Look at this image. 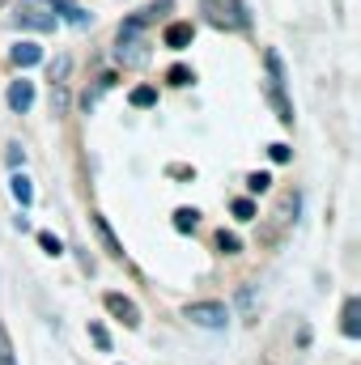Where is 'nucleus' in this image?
Wrapping results in <instances>:
<instances>
[{"mask_svg": "<svg viewBox=\"0 0 361 365\" xmlns=\"http://www.w3.org/2000/svg\"><path fill=\"white\" fill-rule=\"evenodd\" d=\"M200 13L217 30H247L251 26V13L243 0H200Z\"/></svg>", "mask_w": 361, "mask_h": 365, "instance_id": "obj_1", "label": "nucleus"}, {"mask_svg": "<svg viewBox=\"0 0 361 365\" xmlns=\"http://www.w3.org/2000/svg\"><path fill=\"white\" fill-rule=\"evenodd\" d=\"M264 60H268V102H272V110H276V119L289 128V123H293V102H289V93H285V64H280L276 51H268Z\"/></svg>", "mask_w": 361, "mask_h": 365, "instance_id": "obj_2", "label": "nucleus"}, {"mask_svg": "<svg viewBox=\"0 0 361 365\" xmlns=\"http://www.w3.org/2000/svg\"><path fill=\"white\" fill-rule=\"evenodd\" d=\"M183 319H187L191 327H204V331H225L230 306H225V302H187Z\"/></svg>", "mask_w": 361, "mask_h": 365, "instance_id": "obj_3", "label": "nucleus"}, {"mask_svg": "<svg viewBox=\"0 0 361 365\" xmlns=\"http://www.w3.org/2000/svg\"><path fill=\"white\" fill-rule=\"evenodd\" d=\"M13 21L17 26H26V30H39V34H47V30H56V13L43 4V0H21L17 4V13H13Z\"/></svg>", "mask_w": 361, "mask_h": 365, "instance_id": "obj_4", "label": "nucleus"}, {"mask_svg": "<svg viewBox=\"0 0 361 365\" xmlns=\"http://www.w3.org/2000/svg\"><path fill=\"white\" fill-rule=\"evenodd\" d=\"M102 306H106L123 327H141V306H136L132 297H123V293H102Z\"/></svg>", "mask_w": 361, "mask_h": 365, "instance_id": "obj_5", "label": "nucleus"}, {"mask_svg": "<svg viewBox=\"0 0 361 365\" xmlns=\"http://www.w3.org/2000/svg\"><path fill=\"white\" fill-rule=\"evenodd\" d=\"M4 102H9V110H13V115H26V110L34 106V81L17 77V81L9 86V93H4Z\"/></svg>", "mask_w": 361, "mask_h": 365, "instance_id": "obj_6", "label": "nucleus"}, {"mask_svg": "<svg viewBox=\"0 0 361 365\" xmlns=\"http://www.w3.org/2000/svg\"><path fill=\"white\" fill-rule=\"evenodd\" d=\"M340 331L349 340H361V297H345V310H340Z\"/></svg>", "mask_w": 361, "mask_h": 365, "instance_id": "obj_7", "label": "nucleus"}, {"mask_svg": "<svg viewBox=\"0 0 361 365\" xmlns=\"http://www.w3.org/2000/svg\"><path fill=\"white\" fill-rule=\"evenodd\" d=\"M191 38H195L191 21H171V26H166V34H162V43H166L171 51H187V47H191Z\"/></svg>", "mask_w": 361, "mask_h": 365, "instance_id": "obj_8", "label": "nucleus"}, {"mask_svg": "<svg viewBox=\"0 0 361 365\" xmlns=\"http://www.w3.org/2000/svg\"><path fill=\"white\" fill-rule=\"evenodd\" d=\"M9 60H13L17 68H34V64H43V47H39V43H30V38H21V43L9 51Z\"/></svg>", "mask_w": 361, "mask_h": 365, "instance_id": "obj_9", "label": "nucleus"}, {"mask_svg": "<svg viewBox=\"0 0 361 365\" xmlns=\"http://www.w3.org/2000/svg\"><path fill=\"white\" fill-rule=\"evenodd\" d=\"M90 221H93V230H98V238H102V247H106V251H111L115 259H123V247H119V238H115V230L106 225V217H102V212H93Z\"/></svg>", "mask_w": 361, "mask_h": 365, "instance_id": "obj_10", "label": "nucleus"}, {"mask_svg": "<svg viewBox=\"0 0 361 365\" xmlns=\"http://www.w3.org/2000/svg\"><path fill=\"white\" fill-rule=\"evenodd\" d=\"M9 191H13V200H17L21 208H30V204H34V187H30V179H26L21 170H13V179H9Z\"/></svg>", "mask_w": 361, "mask_h": 365, "instance_id": "obj_11", "label": "nucleus"}, {"mask_svg": "<svg viewBox=\"0 0 361 365\" xmlns=\"http://www.w3.org/2000/svg\"><path fill=\"white\" fill-rule=\"evenodd\" d=\"M195 225H200V212L195 208H175V230L179 234H195Z\"/></svg>", "mask_w": 361, "mask_h": 365, "instance_id": "obj_12", "label": "nucleus"}, {"mask_svg": "<svg viewBox=\"0 0 361 365\" xmlns=\"http://www.w3.org/2000/svg\"><path fill=\"white\" fill-rule=\"evenodd\" d=\"M230 212H234V221H255V200H251V195H238V200L230 204Z\"/></svg>", "mask_w": 361, "mask_h": 365, "instance_id": "obj_13", "label": "nucleus"}, {"mask_svg": "<svg viewBox=\"0 0 361 365\" xmlns=\"http://www.w3.org/2000/svg\"><path fill=\"white\" fill-rule=\"evenodd\" d=\"M217 251H221V255H238V251H243V238L221 230V234H217Z\"/></svg>", "mask_w": 361, "mask_h": 365, "instance_id": "obj_14", "label": "nucleus"}, {"mask_svg": "<svg viewBox=\"0 0 361 365\" xmlns=\"http://www.w3.org/2000/svg\"><path fill=\"white\" fill-rule=\"evenodd\" d=\"M39 247H43L47 255H64V242H60L51 230H39Z\"/></svg>", "mask_w": 361, "mask_h": 365, "instance_id": "obj_15", "label": "nucleus"}, {"mask_svg": "<svg viewBox=\"0 0 361 365\" xmlns=\"http://www.w3.org/2000/svg\"><path fill=\"white\" fill-rule=\"evenodd\" d=\"M153 102H158V90H153V86H136V90H132V106L145 110V106H153Z\"/></svg>", "mask_w": 361, "mask_h": 365, "instance_id": "obj_16", "label": "nucleus"}, {"mask_svg": "<svg viewBox=\"0 0 361 365\" xmlns=\"http://www.w3.org/2000/svg\"><path fill=\"white\" fill-rule=\"evenodd\" d=\"M111 86H115V77H111V73H102V77H98V86L86 93V110H90V106H93V102H98V98H102L106 90H111Z\"/></svg>", "mask_w": 361, "mask_h": 365, "instance_id": "obj_17", "label": "nucleus"}, {"mask_svg": "<svg viewBox=\"0 0 361 365\" xmlns=\"http://www.w3.org/2000/svg\"><path fill=\"white\" fill-rule=\"evenodd\" d=\"M0 365H17V353H13V340H9L4 323H0Z\"/></svg>", "mask_w": 361, "mask_h": 365, "instance_id": "obj_18", "label": "nucleus"}, {"mask_svg": "<svg viewBox=\"0 0 361 365\" xmlns=\"http://www.w3.org/2000/svg\"><path fill=\"white\" fill-rule=\"evenodd\" d=\"M268 187H272V175H264V170L247 175V191H251V195H260V191H268Z\"/></svg>", "mask_w": 361, "mask_h": 365, "instance_id": "obj_19", "label": "nucleus"}, {"mask_svg": "<svg viewBox=\"0 0 361 365\" xmlns=\"http://www.w3.org/2000/svg\"><path fill=\"white\" fill-rule=\"evenodd\" d=\"M90 340L102 349V353H111V331H106L102 323H90Z\"/></svg>", "mask_w": 361, "mask_h": 365, "instance_id": "obj_20", "label": "nucleus"}, {"mask_svg": "<svg viewBox=\"0 0 361 365\" xmlns=\"http://www.w3.org/2000/svg\"><path fill=\"white\" fill-rule=\"evenodd\" d=\"M166 81H171V86H191V81H195V73H191V68H183V64H175V68L166 73Z\"/></svg>", "mask_w": 361, "mask_h": 365, "instance_id": "obj_21", "label": "nucleus"}, {"mask_svg": "<svg viewBox=\"0 0 361 365\" xmlns=\"http://www.w3.org/2000/svg\"><path fill=\"white\" fill-rule=\"evenodd\" d=\"M60 17H64V21H73V26H90V13H86L81 4H68V9H64Z\"/></svg>", "mask_w": 361, "mask_h": 365, "instance_id": "obj_22", "label": "nucleus"}, {"mask_svg": "<svg viewBox=\"0 0 361 365\" xmlns=\"http://www.w3.org/2000/svg\"><path fill=\"white\" fill-rule=\"evenodd\" d=\"M68 68H73V60H68V56H60V60L51 64V86H64V77H68Z\"/></svg>", "mask_w": 361, "mask_h": 365, "instance_id": "obj_23", "label": "nucleus"}, {"mask_svg": "<svg viewBox=\"0 0 361 365\" xmlns=\"http://www.w3.org/2000/svg\"><path fill=\"white\" fill-rule=\"evenodd\" d=\"M51 110H56V115H64V110H68V93H64V86H56V90H51Z\"/></svg>", "mask_w": 361, "mask_h": 365, "instance_id": "obj_24", "label": "nucleus"}, {"mask_svg": "<svg viewBox=\"0 0 361 365\" xmlns=\"http://www.w3.org/2000/svg\"><path fill=\"white\" fill-rule=\"evenodd\" d=\"M268 153H272V162H289V145H280V140L272 145Z\"/></svg>", "mask_w": 361, "mask_h": 365, "instance_id": "obj_25", "label": "nucleus"}, {"mask_svg": "<svg viewBox=\"0 0 361 365\" xmlns=\"http://www.w3.org/2000/svg\"><path fill=\"white\" fill-rule=\"evenodd\" d=\"M21 162H26V153H21V145H13V149H9V166H13V170H17V166H21Z\"/></svg>", "mask_w": 361, "mask_h": 365, "instance_id": "obj_26", "label": "nucleus"}, {"mask_svg": "<svg viewBox=\"0 0 361 365\" xmlns=\"http://www.w3.org/2000/svg\"><path fill=\"white\" fill-rule=\"evenodd\" d=\"M68 4H77V0H51V13H56V17H60V13H64V9H68Z\"/></svg>", "mask_w": 361, "mask_h": 365, "instance_id": "obj_27", "label": "nucleus"}, {"mask_svg": "<svg viewBox=\"0 0 361 365\" xmlns=\"http://www.w3.org/2000/svg\"><path fill=\"white\" fill-rule=\"evenodd\" d=\"M0 4H4V0H0Z\"/></svg>", "mask_w": 361, "mask_h": 365, "instance_id": "obj_28", "label": "nucleus"}]
</instances>
